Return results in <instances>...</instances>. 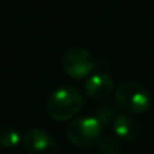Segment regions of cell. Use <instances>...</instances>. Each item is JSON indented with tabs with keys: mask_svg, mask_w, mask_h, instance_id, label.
<instances>
[{
	"mask_svg": "<svg viewBox=\"0 0 154 154\" xmlns=\"http://www.w3.org/2000/svg\"><path fill=\"white\" fill-rule=\"evenodd\" d=\"M84 94L72 85H58L54 88L47 100V114L55 121H67L84 106Z\"/></svg>",
	"mask_w": 154,
	"mask_h": 154,
	"instance_id": "1",
	"label": "cell"
},
{
	"mask_svg": "<svg viewBox=\"0 0 154 154\" xmlns=\"http://www.w3.org/2000/svg\"><path fill=\"white\" fill-rule=\"evenodd\" d=\"M117 105L129 114H144L151 106V93L136 81H124L114 91Z\"/></svg>",
	"mask_w": 154,
	"mask_h": 154,
	"instance_id": "2",
	"label": "cell"
},
{
	"mask_svg": "<svg viewBox=\"0 0 154 154\" xmlns=\"http://www.w3.org/2000/svg\"><path fill=\"white\" fill-rule=\"evenodd\" d=\"M102 130L103 126L96 115H82L69 121L66 127V136L73 145L88 148L97 145L99 139L102 138Z\"/></svg>",
	"mask_w": 154,
	"mask_h": 154,
	"instance_id": "3",
	"label": "cell"
},
{
	"mask_svg": "<svg viewBox=\"0 0 154 154\" xmlns=\"http://www.w3.org/2000/svg\"><path fill=\"white\" fill-rule=\"evenodd\" d=\"M94 57L84 47H70L61 55V67L72 78H84L94 69Z\"/></svg>",
	"mask_w": 154,
	"mask_h": 154,
	"instance_id": "4",
	"label": "cell"
},
{
	"mask_svg": "<svg viewBox=\"0 0 154 154\" xmlns=\"http://www.w3.org/2000/svg\"><path fill=\"white\" fill-rule=\"evenodd\" d=\"M23 145L27 154H60L55 138L44 127H30L23 135Z\"/></svg>",
	"mask_w": 154,
	"mask_h": 154,
	"instance_id": "5",
	"label": "cell"
},
{
	"mask_svg": "<svg viewBox=\"0 0 154 154\" xmlns=\"http://www.w3.org/2000/svg\"><path fill=\"white\" fill-rule=\"evenodd\" d=\"M114 79L106 72H96L90 75L84 84V91L91 99H106L114 90Z\"/></svg>",
	"mask_w": 154,
	"mask_h": 154,
	"instance_id": "6",
	"label": "cell"
},
{
	"mask_svg": "<svg viewBox=\"0 0 154 154\" xmlns=\"http://www.w3.org/2000/svg\"><path fill=\"white\" fill-rule=\"evenodd\" d=\"M112 130L123 141L132 142V141H135L139 136V133H141V124L130 114H118V117L112 123Z\"/></svg>",
	"mask_w": 154,
	"mask_h": 154,
	"instance_id": "7",
	"label": "cell"
},
{
	"mask_svg": "<svg viewBox=\"0 0 154 154\" xmlns=\"http://www.w3.org/2000/svg\"><path fill=\"white\" fill-rule=\"evenodd\" d=\"M23 142V136L17 127L6 124L0 127V148H14Z\"/></svg>",
	"mask_w": 154,
	"mask_h": 154,
	"instance_id": "8",
	"label": "cell"
},
{
	"mask_svg": "<svg viewBox=\"0 0 154 154\" xmlns=\"http://www.w3.org/2000/svg\"><path fill=\"white\" fill-rule=\"evenodd\" d=\"M97 148L102 154H120L121 153V145L120 142L108 135H102V138L97 142Z\"/></svg>",
	"mask_w": 154,
	"mask_h": 154,
	"instance_id": "9",
	"label": "cell"
},
{
	"mask_svg": "<svg viewBox=\"0 0 154 154\" xmlns=\"http://www.w3.org/2000/svg\"><path fill=\"white\" fill-rule=\"evenodd\" d=\"M96 117H97V120L102 123V126H108V124H112L118 115H117V111H115L112 106L103 105V106L96 109Z\"/></svg>",
	"mask_w": 154,
	"mask_h": 154,
	"instance_id": "10",
	"label": "cell"
}]
</instances>
